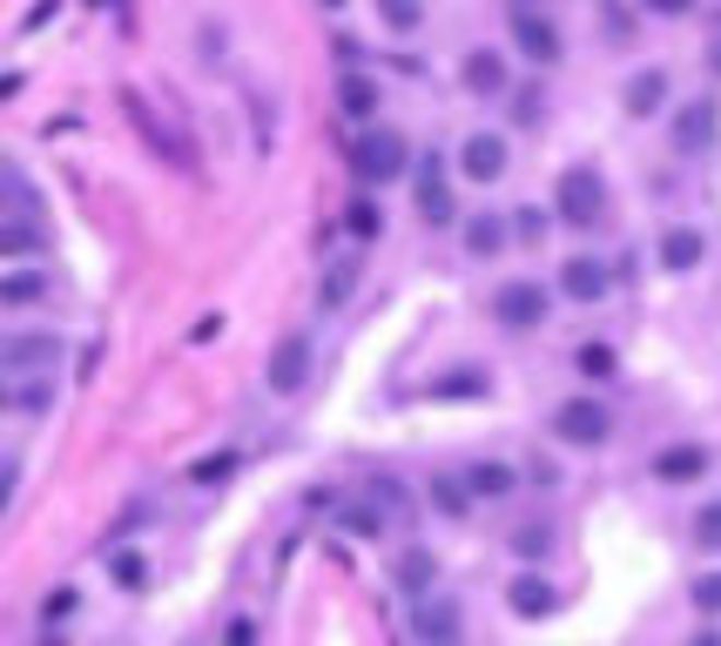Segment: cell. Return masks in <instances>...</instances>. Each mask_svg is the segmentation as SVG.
I'll return each instance as SVG.
<instances>
[{
	"mask_svg": "<svg viewBox=\"0 0 721 646\" xmlns=\"http://www.w3.org/2000/svg\"><path fill=\"white\" fill-rule=\"evenodd\" d=\"M553 216L574 223V229H593L600 216H607V182H600V169H587V162L559 169V182H553Z\"/></svg>",
	"mask_w": 721,
	"mask_h": 646,
	"instance_id": "obj_1",
	"label": "cell"
},
{
	"mask_svg": "<svg viewBox=\"0 0 721 646\" xmlns=\"http://www.w3.org/2000/svg\"><path fill=\"white\" fill-rule=\"evenodd\" d=\"M68 357L55 331H0V378H48Z\"/></svg>",
	"mask_w": 721,
	"mask_h": 646,
	"instance_id": "obj_2",
	"label": "cell"
},
{
	"mask_svg": "<svg viewBox=\"0 0 721 646\" xmlns=\"http://www.w3.org/2000/svg\"><path fill=\"white\" fill-rule=\"evenodd\" d=\"M351 169H357V182H391V176L412 169V148L398 129H365L351 142Z\"/></svg>",
	"mask_w": 721,
	"mask_h": 646,
	"instance_id": "obj_3",
	"label": "cell"
},
{
	"mask_svg": "<svg viewBox=\"0 0 721 646\" xmlns=\"http://www.w3.org/2000/svg\"><path fill=\"white\" fill-rule=\"evenodd\" d=\"M546 310H553V297H546V283H533V276H506L493 290V316L506 323V331H519V337L540 331Z\"/></svg>",
	"mask_w": 721,
	"mask_h": 646,
	"instance_id": "obj_4",
	"label": "cell"
},
{
	"mask_svg": "<svg viewBox=\"0 0 721 646\" xmlns=\"http://www.w3.org/2000/svg\"><path fill=\"white\" fill-rule=\"evenodd\" d=\"M553 438H567V444H580V452H593V444L614 438V411H607L600 397H567V404H553Z\"/></svg>",
	"mask_w": 721,
	"mask_h": 646,
	"instance_id": "obj_5",
	"label": "cell"
},
{
	"mask_svg": "<svg viewBox=\"0 0 721 646\" xmlns=\"http://www.w3.org/2000/svg\"><path fill=\"white\" fill-rule=\"evenodd\" d=\"M714 135H721V108H714L708 95L681 101V108L667 115V142H674V155H708Z\"/></svg>",
	"mask_w": 721,
	"mask_h": 646,
	"instance_id": "obj_6",
	"label": "cell"
},
{
	"mask_svg": "<svg viewBox=\"0 0 721 646\" xmlns=\"http://www.w3.org/2000/svg\"><path fill=\"white\" fill-rule=\"evenodd\" d=\"M412 189H418V216L425 223H459L452 210V176H446V155H412Z\"/></svg>",
	"mask_w": 721,
	"mask_h": 646,
	"instance_id": "obj_7",
	"label": "cell"
},
{
	"mask_svg": "<svg viewBox=\"0 0 721 646\" xmlns=\"http://www.w3.org/2000/svg\"><path fill=\"white\" fill-rule=\"evenodd\" d=\"M412 626H418L425 646H459V639H465V606L446 599V593H425V599L412 606Z\"/></svg>",
	"mask_w": 721,
	"mask_h": 646,
	"instance_id": "obj_8",
	"label": "cell"
},
{
	"mask_svg": "<svg viewBox=\"0 0 721 646\" xmlns=\"http://www.w3.org/2000/svg\"><path fill=\"white\" fill-rule=\"evenodd\" d=\"M310 331H284L276 337V350H270V391L276 397H291V391H304L310 384Z\"/></svg>",
	"mask_w": 721,
	"mask_h": 646,
	"instance_id": "obj_9",
	"label": "cell"
},
{
	"mask_svg": "<svg viewBox=\"0 0 721 646\" xmlns=\"http://www.w3.org/2000/svg\"><path fill=\"white\" fill-rule=\"evenodd\" d=\"M506 34H512V48L527 55L533 68H553V61H559V27H553V21H546L540 8H512Z\"/></svg>",
	"mask_w": 721,
	"mask_h": 646,
	"instance_id": "obj_10",
	"label": "cell"
},
{
	"mask_svg": "<svg viewBox=\"0 0 721 646\" xmlns=\"http://www.w3.org/2000/svg\"><path fill=\"white\" fill-rule=\"evenodd\" d=\"M459 81H465V88H472L478 101H499V95H512V68H506V55H499V48H465Z\"/></svg>",
	"mask_w": 721,
	"mask_h": 646,
	"instance_id": "obj_11",
	"label": "cell"
},
{
	"mask_svg": "<svg viewBox=\"0 0 721 646\" xmlns=\"http://www.w3.org/2000/svg\"><path fill=\"white\" fill-rule=\"evenodd\" d=\"M506 162H512V148H506L499 129H472V135L459 142V169H465L472 182H499V176H506Z\"/></svg>",
	"mask_w": 721,
	"mask_h": 646,
	"instance_id": "obj_12",
	"label": "cell"
},
{
	"mask_svg": "<svg viewBox=\"0 0 721 646\" xmlns=\"http://www.w3.org/2000/svg\"><path fill=\"white\" fill-rule=\"evenodd\" d=\"M614 290V270L600 263V256H567L559 263V297H574V303H600Z\"/></svg>",
	"mask_w": 721,
	"mask_h": 646,
	"instance_id": "obj_13",
	"label": "cell"
},
{
	"mask_svg": "<svg viewBox=\"0 0 721 646\" xmlns=\"http://www.w3.org/2000/svg\"><path fill=\"white\" fill-rule=\"evenodd\" d=\"M654 256H661V270L688 276V270H701V256H708V236H701L695 223H667L661 242H654Z\"/></svg>",
	"mask_w": 721,
	"mask_h": 646,
	"instance_id": "obj_14",
	"label": "cell"
},
{
	"mask_svg": "<svg viewBox=\"0 0 721 646\" xmlns=\"http://www.w3.org/2000/svg\"><path fill=\"white\" fill-rule=\"evenodd\" d=\"M506 606L519 620H546L553 606H559V586L540 573V565H527V573H512V586H506Z\"/></svg>",
	"mask_w": 721,
	"mask_h": 646,
	"instance_id": "obj_15",
	"label": "cell"
},
{
	"mask_svg": "<svg viewBox=\"0 0 721 646\" xmlns=\"http://www.w3.org/2000/svg\"><path fill=\"white\" fill-rule=\"evenodd\" d=\"M391 586H398V593H405V599L418 606L425 593H438V559H432L425 546H405V552L391 559Z\"/></svg>",
	"mask_w": 721,
	"mask_h": 646,
	"instance_id": "obj_16",
	"label": "cell"
},
{
	"mask_svg": "<svg viewBox=\"0 0 721 646\" xmlns=\"http://www.w3.org/2000/svg\"><path fill=\"white\" fill-rule=\"evenodd\" d=\"M654 478L661 484H695V478H708V452L701 444H667V452H654Z\"/></svg>",
	"mask_w": 721,
	"mask_h": 646,
	"instance_id": "obj_17",
	"label": "cell"
},
{
	"mask_svg": "<svg viewBox=\"0 0 721 646\" xmlns=\"http://www.w3.org/2000/svg\"><path fill=\"white\" fill-rule=\"evenodd\" d=\"M338 115L357 121V129H371V115H378V81L344 74V81H338Z\"/></svg>",
	"mask_w": 721,
	"mask_h": 646,
	"instance_id": "obj_18",
	"label": "cell"
},
{
	"mask_svg": "<svg viewBox=\"0 0 721 646\" xmlns=\"http://www.w3.org/2000/svg\"><path fill=\"white\" fill-rule=\"evenodd\" d=\"M661 108H667V74H661V68H640V74L627 81V115L648 121V115H661Z\"/></svg>",
	"mask_w": 721,
	"mask_h": 646,
	"instance_id": "obj_19",
	"label": "cell"
},
{
	"mask_svg": "<svg viewBox=\"0 0 721 646\" xmlns=\"http://www.w3.org/2000/svg\"><path fill=\"white\" fill-rule=\"evenodd\" d=\"M512 242V229H506V216H493V210H478V216H465V250L472 256H499Z\"/></svg>",
	"mask_w": 721,
	"mask_h": 646,
	"instance_id": "obj_20",
	"label": "cell"
},
{
	"mask_svg": "<svg viewBox=\"0 0 721 646\" xmlns=\"http://www.w3.org/2000/svg\"><path fill=\"white\" fill-rule=\"evenodd\" d=\"M512 484H519V471L499 465V458H478V465L465 471V492H472V499H506Z\"/></svg>",
	"mask_w": 721,
	"mask_h": 646,
	"instance_id": "obj_21",
	"label": "cell"
},
{
	"mask_svg": "<svg viewBox=\"0 0 721 646\" xmlns=\"http://www.w3.org/2000/svg\"><path fill=\"white\" fill-rule=\"evenodd\" d=\"M351 290H357V256H338V263L324 270V283H317V303H324V310H344Z\"/></svg>",
	"mask_w": 721,
	"mask_h": 646,
	"instance_id": "obj_22",
	"label": "cell"
},
{
	"mask_svg": "<svg viewBox=\"0 0 721 646\" xmlns=\"http://www.w3.org/2000/svg\"><path fill=\"white\" fill-rule=\"evenodd\" d=\"M519 559H527V565H540L546 552H553V525L546 518H527V525H512V539H506Z\"/></svg>",
	"mask_w": 721,
	"mask_h": 646,
	"instance_id": "obj_23",
	"label": "cell"
},
{
	"mask_svg": "<svg viewBox=\"0 0 721 646\" xmlns=\"http://www.w3.org/2000/svg\"><path fill=\"white\" fill-rule=\"evenodd\" d=\"M48 297V276L42 270H14V276H0V303L21 310V303H42Z\"/></svg>",
	"mask_w": 721,
	"mask_h": 646,
	"instance_id": "obj_24",
	"label": "cell"
},
{
	"mask_svg": "<svg viewBox=\"0 0 721 646\" xmlns=\"http://www.w3.org/2000/svg\"><path fill=\"white\" fill-rule=\"evenodd\" d=\"M42 250V223L34 216H8L0 223V256H34Z\"/></svg>",
	"mask_w": 721,
	"mask_h": 646,
	"instance_id": "obj_25",
	"label": "cell"
},
{
	"mask_svg": "<svg viewBox=\"0 0 721 646\" xmlns=\"http://www.w3.org/2000/svg\"><path fill=\"white\" fill-rule=\"evenodd\" d=\"M432 397H486V371H478V363H459V371H446L432 384Z\"/></svg>",
	"mask_w": 721,
	"mask_h": 646,
	"instance_id": "obj_26",
	"label": "cell"
},
{
	"mask_svg": "<svg viewBox=\"0 0 721 646\" xmlns=\"http://www.w3.org/2000/svg\"><path fill=\"white\" fill-rule=\"evenodd\" d=\"M378 14L391 34H418L425 27V0H378Z\"/></svg>",
	"mask_w": 721,
	"mask_h": 646,
	"instance_id": "obj_27",
	"label": "cell"
},
{
	"mask_svg": "<svg viewBox=\"0 0 721 646\" xmlns=\"http://www.w3.org/2000/svg\"><path fill=\"white\" fill-rule=\"evenodd\" d=\"M432 505L446 512V518H465V512H472V492H465V478H432Z\"/></svg>",
	"mask_w": 721,
	"mask_h": 646,
	"instance_id": "obj_28",
	"label": "cell"
},
{
	"mask_svg": "<svg viewBox=\"0 0 721 646\" xmlns=\"http://www.w3.org/2000/svg\"><path fill=\"white\" fill-rule=\"evenodd\" d=\"M344 229H351L357 242H371V236L385 229V216H378V202H371V195H357V202H351V210H344Z\"/></svg>",
	"mask_w": 721,
	"mask_h": 646,
	"instance_id": "obj_29",
	"label": "cell"
},
{
	"mask_svg": "<svg viewBox=\"0 0 721 646\" xmlns=\"http://www.w3.org/2000/svg\"><path fill=\"white\" fill-rule=\"evenodd\" d=\"M620 371V357H614V344H580V378L587 384H600V378H614Z\"/></svg>",
	"mask_w": 721,
	"mask_h": 646,
	"instance_id": "obj_30",
	"label": "cell"
},
{
	"mask_svg": "<svg viewBox=\"0 0 721 646\" xmlns=\"http://www.w3.org/2000/svg\"><path fill=\"white\" fill-rule=\"evenodd\" d=\"M108 573H115V586L142 593V586H149V559H142V552H115V559H108Z\"/></svg>",
	"mask_w": 721,
	"mask_h": 646,
	"instance_id": "obj_31",
	"label": "cell"
},
{
	"mask_svg": "<svg viewBox=\"0 0 721 646\" xmlns=\"http://www.w3.org/2000/svg\"><path fill=\"white\" fill-rule=\"evenodd\" d=\"M695 546H701V552H721V499H708V505L695 512Z\"/></svg>",
	"mask_w": 721,
	"mask_h": 646,
	"instance_id": "obj_32",
	"label": "cell"
},
{
	"mask_svg": "<svg viewBox=\"0 0 721 646\" xmlns=\"http://www.w3.org/2000/svg\"><path fill=\"white\" fill-rule=\"evenodd\" d=\"M546 115V101H540V88H512V121L519 129H533V121Z\"/></svg>",
	"mask_w": 721,
	"mask_h": 646,
	"instance_id": "obj_33",
	"label": "cell"
},
{
	"mask_svg": "<svg viewBox=\"0 0 721 646\" xmlns=\"http://www.w3.org/2000/svg\"><path fill=\"white\" fill-rule=\"evenodd\" d=\"M688 593H695V606H701V613H721V573H701Z\"/></svg>",
	"mask_w": 721,
	"mask_h": 646,
	"instance_id": "obj_34",
	"label": "cell"
},
{
	"mask_svg": "<svg viewBox=\"0 0 721 646\" xmlns=\"http://www.w3.org/2000/svg\"><path fill=\"white\" fill-rule=\"evenodd\" d=\"M512 216H519V223H512L519 242H540V236H546V210H512Z\"/></svg>",
	"mask_w": 721,
	"mask_h": 646,
	"instance_id": "obj_35",
	"label": "cell"
},
{
	"mask_svg": "<svg viewBox=\"0 0 721 646\" xmlns=\"http://www.w3.org/2000/svg\"><path fill=\"white\" fill-rule=\"evenodd\" d=\"M229 471H236V452H216V458H203V465H196L189 478H196V484H210V478H229Z\"/></svg>",
	"mask_w": 721,
	"mask_h": 646,
	"instance_id": "obj_36",
	"label": "cell"
},
{
	"mask_svg": "<svg viewBox=\"0 0 721 646\" xmlns=\"http://www.w3.org/2000/svg\"><path fill=\"white\" fill-rule=\"evenodd\" d=\"M74 606H82V599H74V586H55L42 613H48V626H55V620H68V613H74Z\"/></svg>",
	"mask_w": 721,
	"mask_h": 646,
	"instance_id": "obj_37",
	"label": "cell"
},
{
	"mask_svg": "<svg viewBox=\"0 0 721 646\" xmlns=\"http://www.w3.org/2000/svg\"><path fill=\"white\" fill-rule=\"evenodd\" d=\"M223 646H257V620H244V613H236V620L223 626Z\"/></svg>",
	"mask_w": 721,
	"mask_h": 646,
	"instance_id": "obj_38",
	"label": "cell"
},
{
	"mask_svg": "<svg viewBox=\"0 0 721 646\" xmlns=\"http://www.w3.org/2000/svg\"><path fill=\"white\" fill-rule=\"evenodd\" d=\"M640 8H648V14H667V21H681V14L695 8V0H640Z\"/></svg>",
	"mask_w": 721,
	"mask_h": 646,
	"instance_id": "obj_39",
	"label": "cell"
},
{
	"mask_svg": "<svg viewBox=\"0 0 721 646\" xmlns=\"http://www.w3.org/2000/svg\"><path fill=\"white\" fill-rule=\"evenodd\" d=\"M708 68H714V74H721V34H714V48H708Z\"/></svg>",
	"mask_w": 721,
	"mask_h": 646,
	"instance_id": "obj_40",
	"label": "cell"
},
{
	"mask_svg": "<svg viewBox=\"0 0 721 646\" xmlns=\"http://www.w3.org/2000/svg\"><path fill=\"white\" fill-rule=\"evenodd\" d=\"M688 646H721V633H695V639H688Z\"/></svg>",
	"mask_w": 721,
	"mask_h": 646,
	"instance_id": "obj_41",
	"label": "cell"
},
{
	"mask_svg": "<svg viewBox=\"0 0 721 646\" xmlns=\"http://www.w3.org/2000/svg\"><path fill=\"white\" fill-rule=\"evenodd\" d=\"M34 646H68V639H61V633H42V639H34Z\"/></svg>",
	"mask_w": 721,
	"mask_h": 646,
	"instance_id": "obj_42",
	"label": "cell"
},
{
	"mask_svg": "<svg viewBox=\"0 0 721 646\" xmlns=\"http://www.w3.org/2000/svg\"><path fill=\"white\" fill-rule=\"evenodd\" d=\"M0 404H14V391H8V384H0Z\"/></svg>",
	"mask_w": 721,
	"mask_h": 646,
	"instance_id": "obj_43",
	"label": "cell"
},
{
	"mask_svg": "<svg viewBox=\"0 0 721 646\" xmlns=\"http://www.w3.org/2000/svg\"><path fill=\"white\" fill-rule=\"evenodd\" d=\"M512 8H540V0H512Z\"/></svg>",
	"mask_w": 721,
	"mask_h": 646,
	"instance_id": "obj_44",
	"label": "cell"
},
{
	"mask_svg": "<svg viewBox=\"0 0 721 646\" xmlns=\"http://www.w3.org/2000/svg\"><path fill=\"white\" fill-rule=\"evenodd\" d=\"M324 8H344V0H324Z\"/></svg>",
	"mask_w": 721,
	"mask_h": 646,
	"instance_id": "obj_45",
	"label": "cell"
}]
</instances>
